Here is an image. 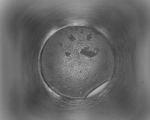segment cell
<instances>
[{
	"label": "cell",
	"mask_w": 150,
	"mask_h": 120,
	"mask_svg": "<svg viewBox=\"0 0 150 120\" xmlns=\"http://www.w3.org/2000/svg\"><path fill=\"white\" fill-rule=\"evenodd\" d=\"M98 37L81 26L66 27L54 34L40 55V67L45 76L59 85L76 87L88 84L93 68L109 62Z\"/></svg>",
	"instance_id": "6da1fadb"
}]
</instances>
